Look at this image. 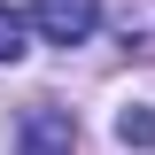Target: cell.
<instances>
[{"mask_svg": "<svg viewBox=\"0 0 155 155\" xmlns=\"http://www.w3.org/2000/svg\"><path fill=\"white\" fill-rule=\"evenodd\" d=\"M16 155H78V116H70V109H54V101H39V109H23Z\"/></svg>", "mask_w": 155, "mask_h": 155, "instance_id": "obj_2", "label": "cell"}, {"mask_svg": "<svg viewBox=\"0 0 155 155\" xmlns=\"http://www.w3.org/2000/svg\"><path fill=\"white\" fill-rule=\"evenodd\" d=\"M31 31L47 47H85L101 31V0H31Z\"/></svg>", "mask_w": 155, "mask_h": 155, "instance_id": "obj_1", "label": "cell"}, {"mask_svg": "<svg viewBox=\"0 0 155 155\" xmlns=\"http://www.w3.org/2000/svg\"><path fill=\"white\" fill-rule=\"evenodd\" d=\"M116 147H155V101H124L116 109Z\"/></svg>", "mask_w": 155, "mask_h": 155, "instance_id": "obj_3", "label": "cell"}, {"mask_svg": "<svg viewBox=\"0 0 155 155\" xmlns=\"http://www.w3.org/2000/svg\"><path fill=\"white\" fill-rule=\"evenodd\" d=\"M23 47H31V8L0 0V62H23Z\"/></svg>", "mask_w": 155, "mask_h": 155, "instance_id": "obj_4", "label": "cell"}]
</instances>
